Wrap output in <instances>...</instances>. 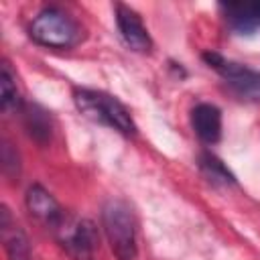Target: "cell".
I'll list each match as a JSON object with an SVG mask.
<instances>
[{
	"mask_svg": "<svg viewBox=\"0 0 260 260\" xmlns=\"http://www.w3.org/2000/svg\"><path fill=\"white\" fill-rule=\"evenodd\" d=\"M73 95H75L73 100H75L77 110L85 118L100 122L104 126H110V128H114L126 136L136 134V124H134L130 112L114 95L104 93V91H95V89H75Z\"/></svg>",
	"mask_w": 260,
	"mask_h": 260,
	"instance_id": "cell-1",
	"label": "cell"
},
{
	"mask_svg": "<svg viewBox=\"0 0 260 260\" xmlns=\"http://www.w3.org/2000/svg\"><path fill=\"white\" fill-rule=\"evenodd\" d=\"M102 223L110 248L118 260L136 258V223L132 209L120 201L110 199L102 209Z\"/></svg>",
	"mask_w": 260,
	"mask_h": 260,
	"instance_id": "cell-2",
	"label": "cell"
},
{
	"mask_svg": "<svg viewBox=\"0 0 260 260\" xmlns=\"http://www.w3.org/2000/svg\"><path fill=\"white\" fill-rule=\"evenodd\" d=\"M28 32L39 45L53 49H69L81 39V28L77 26V22L69 14L53 6L41 10L35 16Z\"/></svg>",
	"mask_w": 260,
	"mask_h": 260,
	"instance_id": "cell-3",
	"label": "cell"
},
{
	"mask_svg": "<svg viewBox=\"0 0 260 260\" xmlns=\"http://www.w3.org/2000/svg\"><path fill=\"white\" fill-rule=\"evenodd\" d=\"M61 246L75 260H93V252L98 246V234L91 221L87 219H63L55 228Z\"/></svg>",
	"mask_w": 260,
	"mask_h": 260,
	"instance_id": "cell-4",
	"label": "cell"
},
{
	"mask_svg": "<svg viewBox=\"0 0 260 260\" xmlns=\"http://www.w3.org/2000/svg\"><path fill=\"white\" fill-rule=\"evenodd\" d=\"M203 59L209 67H213L225 79V83L240 98L260 100V71H254V69H248L240 63L228 61L217 53H205Z\"/></svg>",
	"mask_w": 260,
	"mask_h": 260,
	"instance_id": "cell-5",
	"label": "cell"
},
{
	"mask_svg": "<svg viewBox=\"0 0 260 260\" xmlns=\"http://www.w3.org/2000/svg\"><path fill=\"white\" fill-rule=\"evenodd\" d=\"M116 24L120 30V37L124 41V45L136 53H146L150 51V35L142 22V18L138 16V12H134L130 6L126 4H116Z\"/></svg>",
	"mask_w": 260,
	"mask_h": 260,
	"instance_id": "cell-6",
	"label": "cell"
},
{
	"mask_svg": "<svg viewBox=\"0 0 260 260\" xmlns=\"http://www.w3.org/2000/svg\"><path fill=\"white\" fill-rule=\"evenodd\" d=\"M223 18L238 35H252L260 28V0L250 2H228L219 6Z\"/></svg>",
	"mask_w": 260,
	"mask_h": 260,
	"instance_id": "cell-7",
	"label": "cell"
},
{
	"mask_svg": "<svg viewBox=\"0 0 260 260\" xmlns=\"http://www.w3.org/2000/svg\"><path fill=\"white\" fill-rule=\"evenodd\" d=\"M191 126L201 142L215 144L221 136V112L213 104H197L191 110Z\"/></svg>",
	"mask_w": 260,
	"mask_h": 260,
	"instance_id": "cell-8",
	"label": "cell"
},
{
	"mask_svg": "<svg viewBox=\"0 0 260 260\" xmlns=\"http://www.w3.org/2000/svg\"><path fill=\"white\" fill-rule=\"evenodd\" d=\"M26 207L28 211L45 221L47 225H51L53 230L59 225V221L63 219V211L59 207V203L53 199V195L49 191H45L41 185H32L28 191H26Z\"/></svg>",
	"mask_w": 260,
	"mask_h": 260,
	"instance_id": "cell-9",
	"label": "cell"
},
{
	"mask_svg": "<svg viewBox=\"0 0 260 260\" xmlns=\"http://www.w3.org/2000/svg\"><path fill=\"white\" fill-rule=\"evenodd\" d=\"M199 169L203 173V177L211 183V185H221V187H228V185H234L236 183V177L228 171V167L211 152H201L199 154Z\"/></svg>",
	"mask_w": 260,
	"mask_h": 260,
	"instance_id": "cell-10",
	"label": "cell"
},
{
	"mask_svg": "<svg viewBox=\"0 0 260 260\" xmlns=\"http://www.w3.org/2000/svg\"><path fill=\"white\" fill-rule=\"evenodd\" d=\"M0 106L4 112H12L20 108V93L14 81V75L8 67V63H2V73H0Z\"/></svg>",
	"mask_w": 260,
	"mask_h": 260,
	"instance_id": "cell-11",
	"label": "cell"
},
{
	"mask_svg": "<svg viewBox=\"0 0 260 260\" xmlns=\"http://www.w3.org/2000/svg\"><path fill=\"white\" fill-rule=\"evenodd\" d=\"M24 124H26L28 134L35 136L41 142H45L51 136V126H49L47 112L41 110L39 106H26L24 108Z\"/></svg>",
	"mask_w": 260,
	"mask_h": 260,
	"instance_id": "cell-12",
	"label": "cell"
},
{
	"mask_svg": "<svg viewBox=\"0 0 260 260\" xmlns=\"http://www.w3.org/2000/svg\"><path fill=\"white\" fill-rule=\"evenodd\" d=\"M4 250L8 260H30V244L22 230H14L4 236Z\"/></svg>",
	"mask_w": 260,
	"mask_h": 260,
	"instance_id": "cell-13",
	"label": "cell"
}]
</instances>
